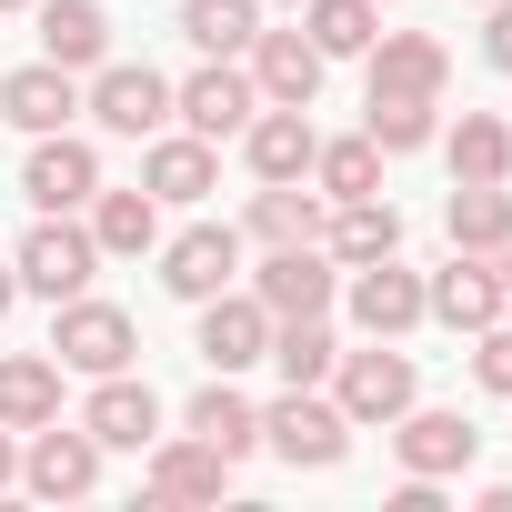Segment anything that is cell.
<instances>
[{
	"label": "cell",
	"instance_id": "20",
	"mask_svg": "<svg viewBox=\"0 0 512 512\" xmlns=\"http://www.w3.org/2000/svg\"><path fill=\"white\" fill-rule=\"evenodd\" d=\"M0 121H11V131H71V121H81V71L21 61L11 81H0Z\"/></svg>",
	"mask_w": 512,
	"mask_h": 512
},
{
	"label": "cell",
	"instance_id": "29",
	"mask_svg": "<svg viewBox=\"0 0 512 512\" xmlns=\"http://www.w3.org/2000/svg\"><path fill=\"white\" fill-rule=\"evenodd\" d=\"M442 231H452V251H502L512 241V181H452Z\"/></svg>",
	"mask_w": 512,
	"mask_h": 512
},
{
	"label": "cell",
	"instance_id": "6",
	"mask_svg": "<svg viewBox=\"0 0 512 512\" xmlns=\"http://www.w3.org/2000/svg\"><path fill=\"white\" fill-rule=\"evenodd\" d=\"M251 302H262L272 322H312L342 302V262L322 241H292V251H262V272H251Z\"/></svg>",
	"mask_w": 512,
	"mask_h": 512
},
{
	"label": "cell",
	"instance_id": "34",
	"mask_svg": "<svg viewBox=\"0 0 512 512\" xmlns=\"http://www.w3.org/2000/svg\"><path fill=\"white\" fill-rule=\"evenodd\" d=\"M432 111H442V101H412V91H372V101H362V131L382 141V161H392V151H432V131H442Z\"/></svg>",
	"mask_w": 512,
	"mask_h": 512
},
{
	"label": "cell",
	"instance_id": "14",
	"mask_svg": "<svg viewBox=\"0 0 512 512\" xmlns=\"http://www.w3.org/2000/svg\"><path fill=\"white\" fill-rule=\"evenodd\" d=\"M81 432H91L101 452H151V442H161V392H151L141 372H101L91 402H81Z\"/></svg>",
	"mask_w": 512,
	"mask_h": 512
},
{
	"label": "cell",
	"instance_id": "7",
	"mask_svg": "<svg viewBox=\"0 0 512 512\" xmlns=\"http://www.w3.org/2000/svg\"><path fill=\"white\" fill-rule=\"evenodd\" d=\"M81 111H91L111 141H151V131H171V81H161L151 61H101L91 91H81Z\"/></svg>",
	"mask_w": 512,
	"mask_h": 512
},
{
	"label": "cell",
	"instance_id": "2",
	"mask_svg": "<svg viewBox=\"0 0 512 512\" xmlns=\"http://www.w3.org/2000/svg\"><path fill=\"white\" fill-rule=\"evenodd\" d=\"M322 392L352 412V432H392V422L422 402V372H412V352L362 342V352H342V362H332V382H322Z\"/></svg>",
	"mask_w": 512,
	"mask_h": 512
},
{
	"label": "cell",
	"instance_id": "15",
	"mask_svg": "<svg viewBox=\"0 0 512 512\" xmlns=\"http://www.w3.org/2000/svg\"><path fill=\"white\" fill-rule=\"evenodd\" d=\"M141 482H151V502H221L231 492V452H211L201 432H161L141 452Z\"/></svg>",
	"mask_w": 512,
	"mask_h": 512
},
{
	"label": "cell",
	"instance_id": "12",
	"mask_svg": "<svg viewBox=\"0 0 512 512\" xmlns=\"http://www.w3.org/2000/svg\"><path fill=\"white\" fill-rule=\"evenodd\" d=\"M141 191H151L161 211H201V201L221 191V141H201V131H151Z\"/></svg>",
	"mask_w": 512,
	"mask_h": 512
},
{
	"label": "cell",
	"instance_id": "35",
	"mask_svg": "<svg viewBox=\"0 0 512 512\" xmlns=\"http://www.w3.org/2000/svg\"><path fill=\"white\" fill-rule=\"evenodd\" d=\"M472 382L512 402V322H482V332H472Z\"/></svg>",
	"mask_w": 512,
	"mask_h": 512
},
{
	"label": "cell",
	"instance_id": "5",
	"mask_svg": "<svg viewBox=\"0 0 512 512\" xmlns=\"http://www.w3.org/2000/svg\"><path fill=\"white\" fill-rule=\"evenodd\" d=\"M342 312H352L362 342H402V332H422V272L402 262V251L352 262V272H342Z\"/></svg>",
	"mask_w": 512,
	"mask_h": 512
},
{
	"label": "cell",
	"instance_id": "10",
	"mask_svg": "<svg viewBox=\"0 0 512 512\" xmlns=\"http://www.w3.org/2000/svg\"><path fill=\"white\" fill-rule=\"evenodd\" d=\"M262 111V91H251L241 61H201L191 81H171V121L201 131V141H241V121Z\"/></svg>",
	"mask_w": 512,
	"mask_h": 512
},
{
	"label": "cell",
	"instance_id": "23",
	"mask_svg": "<svg viewBox=\"0 0 512 512\" xmlns=\"http://www.w3.org/2000/svg\"><path fill=\"white\" fill-rule=\"evenodd\" d=\"M322 251L352 272V262H382V251H402V211L382 201V191H362V201H332L322 211Z\"/></svg>",
	"mask_w": 512,
	"mask_h": 512
},
{
	"label": "cell",
	"instance_id": "32",
	"mask_svg": "<svg viewBox=\"0 0 512 512\" xmlns=\"http://www.w3.org/2000/svg\"><path fill=\"white\" fill-rule=\"evenodd\" d=\"M312 191H322V201H362V191H382V141H372V131L322 141V151H312Z\"/></svg>",
	"mask_w": 512,
	"mask_h": 512
},
{
	"label": "cell",
	"instance_id": "42",
	"mask_svg": "<svg viewBox=\"0 0 512 512\" xmlns=\"http://www.w3.org/2000/svg\"><path fill=\"white\" fill-rule=\"evenodd\" d=\"M472 11H482V0H472Z\"/></svg>",
	"mask_w": 512,
	"mask_h": 512
},
{
	"label": "cell",
	"instance_id": "3",
	"mask_svg": "<svg viewBox=\"0 0 512 512\" xmlns=\"http://www.w3.org/2000/svg\"><path fill=\"white\" fill-rule=\"evenodd\" d=\"M11 272H21L31 302H71V292H91V272H101V241H91V221L41 211V221L21 231V251H11Z\"/></svg>",
	"mask_w": 512,
	"mask_h": 512
},
{
	"label": "cell",
	"instance_id": "30",
	"mask_svg": "<svg viewBox=\"0 0 512 512\" xmlns=\"http://www.w3.org/2000/svg\"><path fill=\"white\" fill-rule=\"evenodd\" d=\"M251 31H262V0H181V41L201 61H241Z\"/></svg>",
	"mask_w": 512,
	"mask_h": 512
},
{
	"label": "cell",
	"instance_id": "33",
	"mask_svg": "<svg viewBox=\"0 0 512 512\" xmlns=\"http://www.w3.org/2000/svg\"><path fill=\"white\" fill-rule=\"evenodd\" d=\"M262 362H282V382H332V362H342L332 312H312V322H272V352H262Z\"/></svg>",
	"mask_w": 512,
	"mask_h": 512
},
{
	"label": "cell",
	"instance_id": "38",
	"mask_svg": "<svg viewBox=\"0 0 512 512\" xmlns=\"http://www.w3.org/2000/svg\"><path fill=\"white\" fill-rule=\"evenodd\" d=\"M11 312H21V272H11V262H0V322H11Z\"/></svg>",
	"mask_w": 512,
	"mask_h": 512
},
{
	"label": "cell",
	"instance_id": "13",
	"mask_svg": "<svg viewBox=\"0 0 512 512\" xmlns=\"http://www.w3.org/2000/svg\"><path fill=\"white\" fill-rule=\"evenodd\" d=\"M21 492H41V502H91V492H101V442H91L81 422H41L31 452H21Z\"/></svg>",
	"mask_w": 512,
	"mask_h": 512
},
{
	"label": "cell",
	"instance_id": "8",
	"mask_svg": "<svg viewBox=\"0 0 512 512\" xmlns=\"http://www.w3.org/2000/svg\"><path fill=\"white\" fill-rule=\"evenodd\" d=\"M231 282H241V231L231 221H191V231L161 241V292L171 302H211Z\"/></svg>",
	"mask_w": 512,
	"mask_h": 512
},
{
	"label": "cell",
	"instance_id": "11",
	"mask_svg": "<svg viewBox=\"0 0 512 512\" xmlns=\"http://www.w3.org/2000/svg\"><path fill=\"white\" fill-rule=\"evenodd\" d=\"M21 191H31V211H91V191H101V151H91L81 131H31Z\"/></svg>",
	"mask_w": 512,
	"mask_h": 512
},
{
	"label": "cell",
	"instance_id": "41",
	"mask_svg": "<svg viewBox=\"0 0 512 512\" xmlns=\"http://www.w3.org/2000/svg\"><path fill=\"white\" fill-rule=\"evenodd\" d=\"M262 11H302V0H262Z\"/></svg>",
	"mask_w": 512,
	"mask_h": 512
},
{
	"label": "cell",
	"instance_id": "37",
	"mask_svg": "<svg viewBox=\"0 0 512 512\" xmlns=\"http://www.w3.org/2000/svg\"><path fill=\"white\" fill-rule=\"evenodd\" d=\"M11 482H21V432L0 422V492H11Z\"/></svg>",
	"mask_w": 512,
	"mask_h": 512
},
{
	"label": "cell",
	"instance_id": "26",
	"mask_svg": "<svg viewBox=\"0 0 512 512\" xmlns=\"http://www.w3.org/2000/svg\"><path fill=\"white\" fill-rule=\"evenodd\" d=\"M41 61L101 71L111 61V11H101V0H41Z\"/></svg>",
	"mask_w": 512,
	"mask_h": 512
},
{
	"label": "cell",
	"instance_id": "4",
	"mask_svg": "<svg viewBox=\"0 0 512 512\" xmlns=\"http://www.w3.org/2000/svg\"><path fill=\"white\" fill-rule=\"evenodd\" d=\"M262 442H272L292 472H332V462L352 452V412H342L322 382H292V392L262 412Z\"/></svg>",
	"mask_w": 512,
	"mask_h": 512
},
{
	"label": "cell",
	"instance_id": "9",
	"mask_svg": "<svg viewBox=\"0 0 512 512\" xmlns=\"http://www.w3.org/2000/svg\"><path fill=\"white\" fill-rule=\"evenodd\" d=\"M512 302H502V272H492V251H452L442 272H422V322H442V332H482V322H502Z\"/></svg>",
	"mask_w": 512,
	"mask_h": 512
},
{
	"label": "cell",
	"instance_id": "39",
	"mask_svg": "<svg viewBox=\"0 0 512 512\" xmlns=\"http://www.w3.org/2000/svg\"><path fill=\"white\" fill-rule=\"evenodd\" d=\"M492 272H502V302H512V241H502V251H492Z\"/></svg>",
	"mask_w": 512,
	"mask_h": 512
},
{
	"label": "cell",
	"instance_id": "17",
	"mask_svg": "<svg viewBox=\"0 0 512 512\" xmlns=\"http://www.w3.org/2000/svg\"><path fill=\"white\" fill-rule=\"evenodd\" d=\"M241 71H251V91L262 101H292V111H312L322 101V51H312V31H251V51H241Z\"/></svg>",
	"mask_w": 512,
	"mask_h": 512
},
{
	"label": "cell",
	"instance_id": "25",
	"mask_svg": "<svg viewBox=\"0 0 512 512\" xmlns=\"http://www.w3.org/2000/svg\"><path fill=\"white\" fill-rule=\"evenodd\" d=\"M91 241H101V262H141V251H161V201L131 181V191H91Z\"/></svg>",
	"mask_w": 512,
	"mask_h": 512
},
{
	"label": "cell",
	"instance_id": "16",
	"mask_svg": "<svg viewBox=\"0 0 512 512\" xmlns=\"http://www.w3.org/2000/svg\"><path fill=\"white\" fill-rule=\"evenodd\" d=\"M312 151H322V131H312V111H292V101H262V111L241 121L251 181H312Z\"/></svg>",
	"mask_w": 512,
	"mask_h": 512
},
{
	"label": "cell",
	"instance_id": "22",
	"mask_svg": "<svg viewBox=\"0 0 512 512\" xmlns=\"http://www.w3.org/2000/svg\"><path fill=\"white\" fill-rule=\"evenodd\" d=\"M322 191H302V181H262L251 191V211H241V241H262V251H292V241H322Z\"/></svg>",
	"mask_w": 512,
	"mask_h": 512
},
{
	"label": "cell",
	"instance_id": "19",
	"mask_svg": "<svg viewBox=\"0 0 512 512\" xmlns=\"http://www.w3.org/2000/svg\"><path fill=\"white\" fill-rule=\"evenodd\" d=\"M392 452H402V472H422V482H452V472H472V452H482V432L462 422V412H402L392 422Z\"/></svg>",
	"mask_w": 512,
	"mask_h": 512
},
{
	"label": "cell",
	"instance_id": "24",
	"mask_svg": "<svg viewBox=\"0 0 512 512\" xmlns=\"http://www.w3.org/2000/svg\"><path fill=\"white\" fill-rule=\"evenodd\" d=\"M181 432H201L211 452H231V462H241V452H262V402H241V392H231V372H211V382L181 402Z\"/></svg>",
	"mask_w": 512,
	"mask_h": 512
},
{
	"label": "cell",
	"instance_id": "40",
	"mask_svg": "<svg viewBox=\"0 0 512 512\" xmlns=\"http://www.w3.org/2000/svg\"><path fill=\"white\" fill-rule=\"evenodd\" d=\"M0 11H41V0H0Z\"/></svg>",
	"mask_w": 512,
	"mask_h": 512
},
{
	"label": "cell",
	"instance_id": "18",
	"mask_svg": "<svg viewBox=\"0 0 512 512\" xmlns=\"http://www.w3.org/2000/svg\"><path fill=\"white\" fill-rule=\"evenodd\" d=\"M191 312H201V362H211V372H251V362L272 352V312L251 302L241 282L211 292V302H191Z\"/></svg>",
	"mask_w": 512,
	"mask_h": 512
},
{
	"label": "cell",
	"instance_id": "31",
	"mask_svg": "<svg viewBox=\"0 0 512 512\" xmlns=\"http://www.w3.org/2000/svg\"><path fill=\"white\" fill-rule=\"evenodd\" d=\"M302 31L322 61H362L382 41V0H302Z\"/></svg>",
	"mask_w": 512,
	"mask_h": 512
},
{
	"label": "cell",
	"instance_id": "21",
	"mask_svg": "<svg viewBox=\"0 0 512 512\" xmlns=\"http://www.w3.org/2000/svg\"><path fill=\"white\" fill-rule=\"evenodd\" d=\"M362 61H372V91H412V101H442V81H452V51L432 31H382Z\"/></svg>",
	"mask_w": 512,
	"mask_h": 512
},
{
	"label": "cell",
	"instance_id": "28",
	"mask_svg": "<svg viewBox=\"0 0 512 512\" xmlns=\"http://www.w3.org/2000/svg\"><path fill=\"white\" fill-rule=\"evenodd\" d=\"M432 141H442L452 181H512V121H502V111H462V121L432 131Z\"/></svg>",
	"mask_w": 512,
	"mask_h": 512
},
{
	"label": "cell",
	"instance_id": "1",
	"mask_svg": "<svg viewBox=\"0 0 512 512\" xmlns=\"http://www.w3.org/2000/svg\"><path fill=\"white\" fill-rule=\"evenodd\" d=\"M51 362L81 372V382L131 372V362H141V322H131L121 302H101V292H71V302H51Z\"/></svg>",
	"mask_w": 512,
	"mask_h": 512
},
{
	"label": "cell",
	"instance_id": "36",
	"mask_svg": "<svg viewBox=\"0 0 512 512\" xmlns=\"http://www.w3.org/2000/svg\"><path fill=\"white\" fill-rule=\"evenodd\" d=\"M482 61L512 81V0H482Z\"/></svg>",
	"mask_w": 512,
	"mask_h": 512
},
{
	"label": "cell",
	"instance_id": "27",
	"mask_svg": "<svg viewBox=\"0 0 512 512\" xmlns=\"http://www.w3.org/2000/svg\"><path fill=\"white\" fill-rule=\"evenodd\" d=\"M0 422H11V432L61 422V362L51 352H0Z\"/></svg>",
	"mask_w": 512,
	"mask_h": 512
}]
</instances>
